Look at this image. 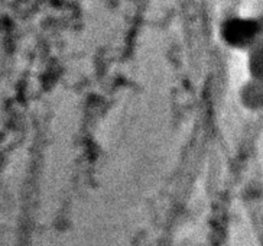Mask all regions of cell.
Instances as JSON below:
<instances>
[{"label": "cell", "mask_w": 263, "mask_h": 246, "mask_svg": "<svg viewBox=\"0 0 263 246\" xmlns=\"http://www.w3.org/2000/svg\"><path fill=\"white\" fill-rule=\"evenodd\" d=\"M252 76L255 81L263 83V49L252 58Z\"/></svg>", "instance_id": "obj_2"}, {"label": "cell", "mask_w": 263, "mask_h": 246, "mask_svg": "<svg viewBox=\"0 0 263 246\" xmlns=\"http://www.w3.org/2000/svg\"><path fill=\"white\" fill-rule=\"evenodd\" d=\"M241 103L246 109L263 112V83L252 80L240 93Z\"/></svg>", "instance_id": "obj_1"}]
</instances>
